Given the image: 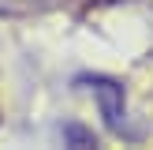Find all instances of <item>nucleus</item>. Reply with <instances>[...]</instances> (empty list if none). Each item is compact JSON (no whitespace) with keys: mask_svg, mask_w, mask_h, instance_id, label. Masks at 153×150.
<instances>
[{"mask_svg":"<svg viewBox=\"0 0 153 150\" xmlns=\"http://www.w3.org/2000/svg\"><path fill=\"white\" fill-rule=\"evenodd\" d=\"M79 86L94 90L97 105H101V116L105 124H108L112 135H120V139H138V131H131V124H127V94H123V82H116L112 75H79Z\"/></svg>","mask_w":153,"mask_h":150,"instance_id":"f257e3e1","label":"nucleus"},{"mask_svg":"<svg viewBox=\"0 0 153 150\" xmlns=\"http://www.w3.org/2000/svg\"><path fill=\"white\" fill-rule=\"evenodd\" d=\"M64 142H71V146H97V135L86 131L82 124H64Z\"/></svg>","mask_w":153,"mask_h":150,"instance_id":"f03ea898","label":"nucleus"}]
</instances>
